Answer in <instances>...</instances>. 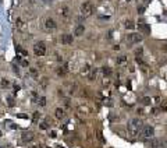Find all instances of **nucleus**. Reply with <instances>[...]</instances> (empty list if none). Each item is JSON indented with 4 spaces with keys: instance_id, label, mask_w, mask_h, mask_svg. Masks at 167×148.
<instances>
[{
    "instance_id": "nucleus-20",
    "label": "nucleus",
    "mask_w": 167,
    "mask_h": 148,
    "mask_svg": "<svg viewBox=\"0 0 167 148\" xmlns=\"http://www.w3.org/2000/svg\"><path fill=\"white\" fill-rule=\"evenodd\" d=\"M125 28H129V30H131V28H134L132 21H127V22H125Z\"/></svg>"
},
{
    "instance_id": "nucleus-5",
    "label": "nucleus",
    "mask_w": 167,
    "mask_h": 148,
    "mask_svg": "<svg viewBox=\"0 0 167 148\" xmlns=\"http://www.w3.org/2000/svg\"><path fill=\"white\" fill-rule=\"evenodd\" d=\"M127 41H128L129 44H139L142 41V35L141 34H129L128 36H127Z\"/></svg>"
},
{
    "instance_id": "nucleus-3",
    "label": "nucleus",
    "mask_w": 167,
    "mask_h": 148,
    "mask_svg": "<svg viewBox=\"0 0 167 148\" xmlns=\"http://www.w3.org/2000/svg\"><path fill=\"white\" fill-rule=\"evenodd\" d=\"M34 53H35V56H45V53H46V45H45V42H36L34 45Z\"/></svg>"
},
{
    "instance_id": "nucleus-25",
    "label": "nucleus",
    "mask_w": 167,
    "mask_h": 148,
    "mask_svg": "<svg viewBox=\"0 0 167 148\" xmlns=\"http://www.w3.org/2000/svg\"><path fill=\"white\" fill-rule=\"evenodd\" d=\"M50 137H51V138H54V137H56V131H51V133H50Z\"/></svg>"
},
{
    "instance_id": "nucleus-23",
    "label": "nucleus",
    "mask_w": 167,
    "mask_h": 148,
    "mask_svg": "<svg viewBox=\"0 0 167 148\" xmlns=\"http://www.w3.org/2000/svg\"><path fill=\"white\" fill-rule=\"evenodd\" d=\"M9 81H7V80H1V85H3V87H7V85H9Z\"/></svg>"
},
{
    "instance_id": "nucleus-24",
    "label": "nucleus",
    "mask_w": 167,
    "mask_h": 148,
    "mask_svg": "<svg viewBox=\"0 0 167 148\" xmlns=\"http://www.w3.org/2000/svg\"><path fill=\"white\" fill-rule=\"evenodd\" d=\"M40 129L46 130V129H47V124H46V123H42V124H40Z\"/></svg>"
},
{
    "instance_id": "nucleus-26",
    "label": "nucleus",
    "mask_w": 167,
    "mask_h": 148,
    "mask_svg": "<svg viewBox=\"0 0 167 148\" xmlns=\"http://www.w3.org/2000/svg\"><path fill=\"white\" fill-rule=\"evenodd\" d=\"M162 144H163V147H164V148H167V140H164Z\"/></svg>"
},
{
    "instance_id": "nucleus-9",
    "label": "nucleus",
    "mask_w": 167,
    "mask_h": 148,
    "mask_svg": "<svg viewBox=\"0 0 167 148\" xmlns=\"http://www.w3.org/2000/svg\"><path fill=\"white\" fill-rule=\"evenodd\" d=\"M21 138L24 143H28V141H31V140L34 138V133H31V131H25V133H22Z\"/></svg>"
},
{
    "instance_id": "nucleus-30",
    "label": "nucleus",
    "mask_w": 167,
    "mask_h": 148,
    "mask_svg": "<svg viewBox=\"0 0 167 148\" xmlns=\"http://www.w3.org/2000/svg\"><path fill=\"white\" fill-rule=\"evenodd\" d=\"M0 135H1V133H0Z\"/></svg>"
},
{
    "instance_id": "nucleus-4",
    "label": "nucleus",
    "mask_w": 167,
    "mask_h": 148,
    "mask_svg": "<svg viewBox=\"0 0 167 148\" xmlns=\"http://www.w3.org/2000/svg\"><path fill=\"white\" fill-rule=\"evenodd\" d=\"M141 134H142L143 138H152L153 134H154V129L152 126H143V127H142Z\"/></svg>"
},
{
    "instance_id": "nucleus-17",
    "label": "nucleus",
    "mask_w": 167,
    "mask_h": 148,
    "mask_svg": "<svg viewBox=\"0 0 167 148\" xmlns=\"http://www.w3.org/2000/svg\"><path fill=\"white\" fill-rule=\"evenodd\" d=\"M38 101H39V105H40V106H45V105H46V98H45V96H40Z\"/></svg>"
},
{
    "instance_id": "nucleus-8",
    "label": "nucleus",
    "mask_w": 167,
    "mask_h": 148,
    "mask_svg": "<svg viewBox=\"0 0 167 148\" xmlns=\"http://www.w3.org/2000/svg\"><path fill=\"white\" fill-rule=\"evenodd\" d=\"M59 13H60L61 17H70V7H67V6H61L60 9H59Z\"/></svg>"
},
{
    "instance_id": "nucleus-1",
    "label": "nucleus",
    "mask_w": 167,
    "mask_h": 148,
    "mask_svg": "<svg viewBox=\"0 0 167 148\" xmlns=\"http://www.w3.org/2000/svg\"><path fill=\"white\" fill-rule=\"evenodd\" d=\"M142 127H143V124H142V122L139 119H132L128 123V127H127L128 129V134L131 137H135V135L139 134V131H142Z\"/></svg>"
},
{
    "instance_id": "nucleus-21",
    "label": "nucleus",
    "mask_w": 167,
    "mask_h": 148,
    "mask_svg": "<svg viewBox=\"0 0 167 148\" xmlns=\"http://www.w3.org/2000/svg\"><path fill=\"white\" fill-rule=\"evenodd\" d=\"M39 116H40V113H39V112H35L34 113V122H38Z\"/></svg>"
},
{
    "instance_id": "nucleus-28",
    "label": "nucleus",
    "mask_w": 167,
    "mask_h": 148,
    "mask_svg": "<svg viewBox=\"0 0 167 148\" xmlns=\"http://www.w3.org/2000/svg\"><path fill=\"white\" fill-rule=\"evenodd\" d=\"M43 1H45V3H50L51 0H43Z\"/></svg>"
},
{
    "instance_id": "nucleus-14",
    "label": "nucleus",
    "mask_w": 167,
    "mask_h": 148,
    "mask_svg": "<svg viewBox=\"0 0 167 148\" xmlns=\"http://www.w3.org/2000/svg\"><path fill=\"white\" fill-rule=\"evenodd\" d=\"M160 144H162V143H160L159 140H154V138H153L152 141H150V147H152V148H157Z\"/></svg>"
},
{
    "instance_id": "nucleus-29",
    "label": "nucleus",
    "mask_w": 167,
    "mask_h": 148,
    "mask_svg": "<svg viewBox=\"0 0 167 148\" xmlns=\"http://www.w3.org/2000/svg\"><path fill=\"white\" fill-rule=\"evenodd\" d=\"M31 148H38V147H31Z\"/></svg>"
},
{
    "instance_id": "nucleus-31",
    "label": "nucleus",
    "mask_w": 167,
    "mask_h": 148,
    "mask_svg": "<svg viewBox=\"0 0 167 148\" xmlns=\"http://www.w3.org/2000/svg\"><path fill=\"white\" fill-rule=\"evenodd\" d=\"M127 1H129V0H127Z\"/></svg>"
},
{
    "instance_id": "nucleus-19",
    "label": "nucleus",
    "mask_w": 167,
    "mask_h": 148,
    "mask_svg": "<svg viewBox=\"0 0 167 148\" xmlns=\"http://www.w3.org/2000/svg\"><path fill=\"white\" fill-rule=\"evenodd\" d=\"M142 104H143V105H149V104H150V98H148V96H145V98L142 99Z\"/></svg>"
},
{
    "instance_id": "nucleus-16",
    "label": "nucleus",
    "mask_w": 167,
    "mask_h": 148,
    "mask_svg": "<svg viewBox=\"0 0 167 148\" xmlns=\"http://www.w3.org/2000/svg\"><path fill=\"white\" fill-rule=\"evenodd\" d=\"M125 61H127V57L125 56H120L118 59H117V63H118V64H124Z\"/></svg>"
},
{
    "instance_id": "nucleus-15",
    "label": "nucleus",
    "mask_w": 167,
    "mask_h": 148,
    "mask_svg": "<svg viewBox=\"0 0 167 148\" xmlns=\"http://www.w3.org/2000/svg\"><path fill=\"white\" fill-rule=\"evenodd\" d=\"M96 73H98V71H96V69H92V70H90V74H89V80H90V81L96 78Z\"/></svg>"
},
{
    "instance_id": "nucleus-7",
    "label": "nucleus",
    "mask_w": 167,
    "mask_h": 148,
    "mask_svg": "<svg viewBox=\"0 0 167 148\" xmlns=\"http://www.w3.org/2000/svg\"><path fill=\"white\" fill-rule=\"evenodd\" d=\"M45 27H46L47 30H54L56 27H57V24H56V21L53 18H46L45 20Z\"/></svg>"
},
{
    "instance_id": "nucleus-11",
    "label": "nucleus",
    "mask_w": 167,
    "mask_h": 148,
    "mask_svg": "<svg viewBox=\"0 0 167 148\" xmlns=\"http://www.w3.org/2000/svg\"><path fill=\"white\" fill-rule=\"evenodd\" d=\"M65 116V112H64V109L63 108H57L56 109V118L57 119H63Z\"/></svg>"
},
{
    "instance_id": "nucleus-27",
    "label": "nucleus",
    "mask_w": 167,
    "mask_h": 148,
    "mask_svg": "<svg viewBox=\"0 0 167 148\" xmlns=\"http://www.w3.org/2000/svg\"><path fill=\"white\" fill-rule=\"evenodd\" d=\"M138 11H139V13H143V7H138Z\"/></svg>"
},
{
    "instance_id": "nucleus-13",
    "label": "nucleus",
    "mask_w": 167,
    "mask_h": 148,
    "mask_svg": "<svg viewBox=\"0 0 167 148\" xmlns=\"http://www.w3.org/2000/svg\"><path fill=\"white\" fill-rule=\"evenodd\" d=\"M102 71H103V74H104V77H109V75H110L111 74V71H110V69H109V67H107V66H104V67H103L102 69Z\"/></svg>"
},
{
    "instance_id": "nucleus-18",
    "label": "nucleus",
    "mask_w": 167,
    "mask_h": 148,
    "mask_svg": "<svg viewBox=\"0 0 167 148\" xmlns=\"http://www.w3.org/2000/svg\"><path fill=\"white\" fill-rule=\"evenodd\" d=\"M57 74H59V75H64V74H65V69H64V67H59V69H57Z\"/></svg>"
},
{
    "instance_id": "nucleus-6",
    "label": "nucleus",
    "mask_w": 167,
    "mask_h": 148,
    "mask_svg": "<svg viewBox=\"0 0 167 148\" xmlns=\"http://www.w3.org/2000/svg\"><path fill=\"white\" fill-rule=\"evenodd\" d=\"M73 35L71 34H63L61 35V44L63 45H71L73 44Z\"/></svg>"
},
{
    "instance_id": "nucleus-12",
    "label": "nucleus",
    "mask_w": 167,
    "mask_h": 148,
    "mask_svg": "<svg viewBox=\"0 0 167 148\" xmlns=\"http://www.w3.org/2000/svg\"><path fill=\"white\" fill-rule=\"evenodd\" d=\"M139 31L143 32V34H148L150 31V28H149V25H146V24H139Z\"/></svg>"
},
{
    "instance_id": "nucleus-22",
    "label": "nucleus",
    "mask_w": 167,
    "mask_h": 148,
    "mask_svg": "<svg viewBox=\"0 0 167 148\" xmlns=\"http://www.w3.org/2000/svg\"><path fill=\"white\" fill-rule=\"evenodd\" d=\"M7 101H9L10 106H14V101H13V98H11V96H9V98H7Z\"/></svg>"
},
{
    "instance_id": "nucleus-2",
    "label": "nucleus",
    "mask_w": 167,
    "mask_h": 148,
    "mask_svg": "<svg viewBox=\"0 0 167 148\" xmlns=\"http://www.w3.org/2000/svg\"><path fill=\"white\" fill-rule=\"evenodd\" d=\"M81 14L82 17H90L93 14V4L90 1H84L81 4Z\"/></svg>"
},
{
    "instance_id": "nucleus-10",
    "label": "nucleus",
    "mask_w": 167,
    "mask_h": 148,
    "mask_svg": "<svg viewBox=\"0 0 167 148\" xmlns=\"http://www.w3.org/2000/svg\"><path fill=\"white\" fill-rule=\"evenodd\" d=\"M85 32V27L82 25V24H79V25H77V28H75V31H74V34H75V36H81L82 34Z\"/></svg>"
}]
</instances>
